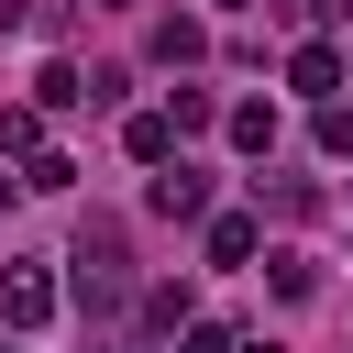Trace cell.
I'll return each mask as SVG.
<instances>
[{
    "mask_svg": "<svg viewBox=\"0 0 353 353\" xmlns=\"http://www.w3.org/2000/svg\"><path fill=\"white\" fill-rule=\"evenodd\" d=\"M254 243H265V232H254L243 210H232V221H210V265H254Z\"/></svg>",
    "mask_w": 353,
    "mask_h": 353,
    "instance_id": "cell-7",
    "label": "cell"
},
{
    "mask_svg": "<svg viewBox=\"0 0 353 353\" xmlns=\"http://www.w3.org/2000/svg\"><path fill=\"white\" fill-rule=\"evenodd\" d=\"M33 110H88V77H77V66H44V77H33Z\"/></svg>",
    "mask_w": 353,
    "mask_h": 353,
    "instance_id": "cell-6",
    "label": "cell"
},
{
    "mask_svg": "<svg viewBox=\"0 0 353 353\" xmlns=\"http://www.w3.org/2000/svg\"><path fill=\"white\" fill-rule=\"evenodd\" d=\"M66 265H77V298H88V309H121V298H132V254H121V221H88Z\"/></svg>",
    "mask_w": 353,
    "mask_h": 353,
    "instance_id": "cell-1",
    "label": "cell"
},
{
    "mask_svg": "<svg viewBox=\"0 0 353 353\" xmlns=\"http://www.w3.org/2000/svg\"><path fill=\"white\" fill-rule=\"evenodd\" d=\"M0 154H44V110H0Z\"/></svg>",
    "mask_w": 353,
    "mask_h": 353,
    "instance_id": "cell-10",
    "label": "cell"
},
{
    "mask_svg": "<svg viewBox=\"0 0 353 353\" xmlns=\"http://www.w3.org/2000/svg\"><path fill=\"white\" fill-rule=\"evenodd\" d=\"M232 143H243V154H265V143H276V110H265V99H243V110H232Z\"/></svg>",
    "mask_w": 353,
    "mask_h": 353,
    "instance_id": "cell-9",
    "label": "cell"
},
{
    "mask_svg": "<svg viewBox=\"0 0 353 353\" xmlns=\"http://www.w3.org/2000/svg\"><path fill=\"white\" fill-rule=\"evenodd\" d=\"M199 44H210V33H199V22H188V11H165V22H154V55H165V66H188V55H199Z\"/></svg>",
    "mask_w": 353,
    "mask_h": 353,
    "instance_id": "cell-8",
    "label": "cell"
},
{
    "mask_svg": "<svg viewBox=\"0 0 353 353\" xmlns=\"http://www.w3.org/2000/svg\"><path fill=\"white\" fill-rule=\"evenodd\" d=\"M0 199H11V176H0Z\"/></svg>",
    "mask_w": 353,
    "mask_h": 353,
    "instance_id": "cell-12",
    "label": "cell"
},
{
    "mask_svg": "<svg viewBox=\"0 0 353 353\" xmlns=\"http://www.w3.org/2000/svg\"><path fill=\"white\" fill-rule=\"evenodd\" d=\"M154 210H165V221H199V210H210V176H199V165H165V176H154Z\"/></svg>",
    "mask_w": 353,
    "mask_h": 353,
    "instance_id": "cell-3",
    "label": "cell"
},
{
    "mask_svg": "<svg viewBox=\"0 0 353 353\" xmlns=\"http://www.w3.org/2000/svg\"><path fill=\"white\" fill-rule=\"evenodd\" d=\"M287 88L331 99V88H342V55H331V44H298V55H287Z\"/></svg>",
    "mask_w": 353,
    "mask_h": 353,
    "instance_id": "cell-4",
    "label": "cell"
},
{
    "mask_svg": "<svg viewBox=\"0 0 353 353\" xmlns=\"http://www.w3.org/2000/svg\"><path fill=\"white\" fill-rule=\"evenodd\" d=\"M188 353H243V342H232L221 320H199V331H188Z\"/></svg>",
    "mask_w": 353,
    "mask_h": 353,
    "instance_id": "cell-11",
    "label": "cell"
},
{
    "mask_svg": "<svg viewBox=\"0 0 353 353\" xmlns=\"http://www.w3.org/2000/svg\"><path fill=\"white\" fill-rule=\"evenodd\" d=\"M110 11H121V0H110Z\"/></svg>",
    "mask_w": 353,
    "mask_h": 353,
    "instance_id": "cell-13",
    "label": "cell"
},
{
    "mask_svg": "<svg viewBox=\"0 0 353 353\" xmlns=\"http://www.w3.org/2000/svg\"><path fill=\"white\" fill-rule=\"evenodd\" d=\"M0 320H11V331H44V320H55V276H44V265H11V276H0Z\"/></svg>",
    "mask_w": 353,
    "mask_h": 353,
    "instance_id": "cell-2",
    "label": "cell"
},
{
    "mask_svg": "<svg viewBox=\"0 0 353 353\" xmlns=\"http://www.w3.org/2000/svg\"><path fill=\"white\" fill-rule=\"evenodd\" d=\"M121 143H132L143 165H176V121H165V110H132V121H121Z\"/></svg>",
    "mask_w": 353,
    "mask_h": 353,
    "instance_id": "cell-5",
    "label": "cell"
}]
</instances>
